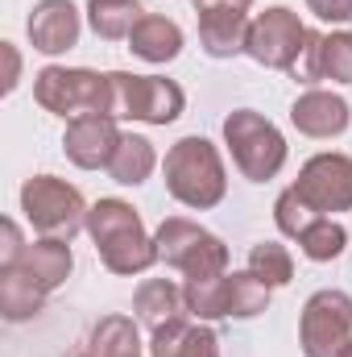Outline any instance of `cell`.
<instances>
[{"mask_svg":"<svg viewBox=\"0 0 352 357\" xmlns=\"http://www.w3.org/2000/svg\"><path fill=\"white\" fill-rule=\"evenodd\" d=\"M88 237L95 241V254L108 274L133 278L158 266V241L145 233L141 212L129 199H116V195L95 199L88 208Z\"/></svg>","mask_w":352,"mask_h":357,"instance_id":"cell-1","label":"cell"},{"mask_svg":"<svg viewBox=\"0 0 352 357\" xmlns=\"http://www.w3.org/2000/svg\"><path fill=\"white\" fill-rule=\"evenodd\" d=\"M162 183L170 191V199H178L191 212H207L216 204H224L228 195V171L220 158V146L191 133L178 137L162 158Z\"/></svg>","mask_w":352,"mask_h":357,"instance_id":"cell-2","label":"cell"},{"mask_svg":"<svg viewBox=\"0 0 352 357\" xmlns=\"http://www.w3.org/2000/svg\"><path fill=\"white\" fill-rule=\"evenodd\" d=\"M224 146L232 154V167L241 171V178L249 183H269V178L282 175L286 158H290V146L282 137V129L262 116L257 108H232L224 116Z\"/></svg>","mask_w":352,"mask_h":357,"instance_id":"cell-3","label":"cell"},{"mask_svg":"<svg viewBox=\"0 0 352 357\" xmlns=\"http://www.w3.org/2000/svg\"><path fill=\"white\" fill-rule=\"evenodd\" d=\"M33 100L63 116V121H75V116H112V71H91V67H42L33 75Z\"/></svg>","mask_w":352,"mask_h":357,"instance_id":"cell-4","label":"cell"},{"mask_svg":"<svg viewBox=\"0 0 352 357\" xmlns=\"http://www.w3.org/2000/svg\"><path fill=\"white\" fill-rule=\"evenodd\" d=\"M88 208L83 191L58 175H33L21 183V212L38 237L71 241L79 229H88Z\"/></svg>","mask_w":352,"mask_h":357,"instance_id":"cell-5","label":"cell"},{"mask_svg":"<svg viewBox=\"0 0 352 357\" xmlns=\"http://www.w3.org/2000/svg\"><path fill=\"white\" fill-rule=\"evenodd\" d=\"M154 241H158V262L178 270L182 278L228 274V245L211 229H203L186 216H166L154 229Z\"/></svg>","mask_w":352,"mask_h":357,"instance_id":"cell-6","label":"cell"},{"mask_svg":"<svg viewBox=\"0 0 352 357\" xmlns=\"http://www.w3.org/2000/svg\"><path fill=\"white\" fill-rule=\"evenodd\" d=\"M186 108V91L166 75L112 71V116L141 125H175Z\"/></svg>","mask_w":352,"mask_h":357,"instance_id":"cell-7","label":"cell"},{"mask_svg":"<svg viewBox=\"0 0 352 357\" xmlns=\"http://www.w3.org/2000/svg\"><path fill=\"white\" fill-rule=\"evenodd\" d=\"M352 341V295L340 287H323L303 303L298 345L303 357H344Z\"/></svg>","mask_w":352,"mask_h":357,"instance_id":"cell-8","label":"cell"},{"mask_svg":"<svg viewBox=\"0 0 352 357\" xmlns=\"http://www.w3.org/2000/svg\"><path fill=\"white\" fill-rule=\"evenodd\" d=\"M307 38H311V25H307L294 8H286V4H269L265 13L249 17L245 54H249L253 63L269 67V71H286V75H290V67L298 63Z\"/></svg>","mask_w":352,"mask_h":357,"instance_id":"cell-9","label":"cell"},{"mask_svg":"<svg viewBox=\"0 0 352 357\" xmlns=\"http://www.w3.org/2000/svg\"><path fill=\"white\" fill-rule=\"evenodd\" d=\"M298 191V199L315 212V216H336V212H352V158L340 150H323L311 154L298 178L290 183Z\"/></svg>","mask_w":352,"mask_h":357,"instance_id":"cell-10","label":"cell"},{"mask_svg":"<svg viewBox=\"0 0 352 357\" xmlns=\"http://www.w3.org/2000/svg\"><path fill=\"white\" fill-rule=\"evenodd\" d=\"M25 33H29V46L46 59H58L67 50L79 46V33H83V13L71 4V0H38L25 17Z\"/></svg>","mask_w":352,"mask_h":357,"instance_id":"cell-11","label":"cell"},{"mask_svg":"<svg viewBox=\"0 0 352 357\" xmlns=\"http://www.w3.org/2000/svg\"><path fill=\"white\" fill-rule=\"evenodd\" d=\"M120 121L116 116H99V112H88V116H75L67 121V133H63V154L79 167V171H108L116 146H120Z\"/></svg>","mask_w":352,"mask_h":357,"instance_id":"cell-12","label":"cell"},{"mask_svg":"<svg viewBox=\"0 0 352 357\" xmlns=\"http://www.w3.org/2000/svg\"><path fill=\"white\" fill-rule=\"evenodd\" d=\"M290 125H294L303 137L332 142V137L349 133V125H352L349 100H344V96H336V91L307 88L294 104H290Z\"/></svg>","mask_w":352,"mask_h":357,"instance_id":"cell-13","label":"cell"},{"mask_svg":"<svg viewBox=\"0 0 352 357\" xmlns=\"http://www.w3.org/2000/svg\"><path fill=\"white\" fill-rule=\"evenodd\" d=\"M150 357H220V337L203 320H170L150 333Z\"/></svg>","mask_w":352,"mask_h":357,"instance_id":"cell-14","label":"cell"},{"mask_svg":"<svg viewBox=\"0 0 352 357\" xmlns=\"http://www.w3.org/2000/svg\"><path fill=\"white\" fill-rule=\"evenodd\" d=\"M195 17H199V46H203L207 59L245 54L249 13H241V8H207V13H195Z\"/></svg>","mask_w":352,"mask_h":357,"instance_id":"cell-15","label":"cell"},{"mask_svg":"<svg viewBox=\"0 0 352 357\" xmlns=\"http://www.w3.org/2000/svg\"><path fill=\"white\" fill-rule=\"evenodd\" d=\"M17 266L25 270L46 295H54L67 278H71V270H75V254H71V241H58V237H38V241H29L25 245V254H21V262Z\"/></svg>","mask_w":352,"mask_h":357,"instance_id":"cell-16","label":"cell"},{"mask_svg":"<svg viewBox=\"0 0 352 357\" xmlns=\"http://www.w3.org/2000/svg\"><path fill=\"white\" fill-rule=\"evenodd\" d=\"M133 316L150 333H158L170 320H182L186 316L182 287H178L175 278H141V287L133 291Z\"/></svg>","mask_w":352,"mask_h":357,"instance_id":"cell-17","label":"cell"},{"mask_svg":"<svg viewBox=\"0 0 352 357\" xmlns=\"http://www.w3.org/2000/svg\"><path fill=\"white\" fill-rule=\"evenodd\" d=\"M129 50L141 63H154V67L175 63L178 54H182V29H178V21L162 17V13H145L133 25V33H129Z\"/></svg>","mask_w":352,"mask_h":357,"instance_id":"cell-18","label":"cell"},{"mask_svg":"<svg viewBox=\"0 0 352 357\" xmlns=\"http://www.w3.org/2000/svg\"><path fill=\"white\" fill-rule=\"evenodd\" d=\"M46 291L25 274L21 266H0V316L8 324H25L46 307Z\"/></svg>","mask_w":352,"mask_h":357,"instance_id":"cell-19","label":"cell"},{"mask_svg":"<svg viewBox=\"0 0 352 357\" xmlns=\"http://www.w3.org/2000/svg\"><path fill=\"white\" fill-rule=\"evenodd\" d=\"M158 171V150L150 137L141 133H120V146L108 162V178L120 183V187H141L145 178Z\"/></svg>","mask_w":352,"mask_h":357,"instance_id":"cell-20","label":"cell"},{"mask_svg":"<svg viewBox=\"0 0 352 357\" xmlns=\"http://www.w3.org/2000/svg\"><path fill=\"white\" fill-rule=\"evenodd\" d=\"M141 349H150V345H141V324H137V316L112 312V316H104V320L91 328V341H88L91 357H141Z\"/></svg>","mask_w":352,"mask_h":357,"instance_id":"cell-21","label":"cell"},{"mask_svg":"<svg viewBox=\"0 0 352 357\" xmlns=\"http://www.w3.org/2000/svg\"><path fill=\"white\" fill-rule=\"evenodd\" d=\"M88 25L95 38L104 42H129L133 25L145 17L141 0H88Z\"/></svg>","mask_w":352,"mask_h":357,"instance_id":"cell-22","label":"cell"},{"mask_svg":"<svg viewBox=\"0 0 352 357\" xmlns=\"http://www.w3.org/2000/svg\"><path fill=\"white\" fill-rule=\"evenodd\" d=\"M182 299L191 320H228V274H207V278H182Z\"/></svg>","mask_w":352,"mask_h":357,"instance_id":"cell-23","label":"cell"},{"mask_svg":"<svg viewBox=\"0 0 352 357\" xmlns=\"http://www.w3.org/2000/svg\"><path fill=\"white\" fill-rule=\"evenodd\" d=\"M269 287L253 270H228V316L232 320H253L269 307Z\"/></svg>","mask_w":352,"mask_h":357,"instance_id":"cell-24","label":"cell"},{"mask_svg":"<svg viewBox=\"0 0 352 357\" xmlns=\"http://www.w3.org/2000/svg\"><path fill=\"white\" fill-rule=\"evenodd\" d=\"M344 245H349V229H344L340 220H332V216H319V220L298 237V250H303V258H311V262H336V258L344 254Z\"/></svg>","mask_w":352,"mask_h":357,"instance_id":"cell-25","label":"cell"},{"mask_svg":"<svg viewBox=\"0 0 352 357\" xmlns=\"http://www.w3.org/2000/svg\"><path fill=\"white\" fill-rule=\"evenodd\" d=\"M245 270H253L269 291H278V287H286L294 278V258H290V250L282 241H257L249 250V266Z\"/></svg>","mask_w":352,"mask_h":357,"instance_id":"cell-26","label":"cell"},{"mask_svg":"<svg viewBox=\"0 0 352 357\" xmlns=\"http://www.w3.org/2000/svg\"><path fill=\"white\" fill-rule=\"evenodd\" d=\"M319 79L352 84V29H332L319 42Z\"/></svg>","mask_w":352,"mask_h":357,"instance_id":"cell-27","label":"cell"},{"mask_svg":"<svg viewBox=\"0 0 352 357\" xmlns=\"http://www.w3.org/2000/svg\"><path fill=\"white\" fill-rule=\"evenodd\" d=\"M315 220H319V216H315V212L298 199V191H294V187H286V191L273 199V225H278V233H282V237L298 241V237H303Z\"/></svg>","mask_w":352,"mask_h":357,"instance_id":"cell-28","label":"cell"},{"mask_svg":"<svg viewBox=\"0 0 352 357\" xmlns=\"http://www.w3.org/2000/svg\"><path fill=\"white\" fill-rule=\"evenodd\" d=\"M319 42H323V33L311 29V38H307V46H303L298 63L290 67V79H294V84H307V88L323 84V79H319Z\"/></svg>","mask_w":352,"mask_h":357,"instance_id":"cell-29","label":"cell"},{"mask_svg":"<svg viewBox=\"0 0 352 357\" xmlns=\"http://www.w3.org/2000/svg\"><path fill=\"white\" fill-rule=\"evenodd\" d=\"M25 237H21V225L13 220V216H4L0 220V266H17L21 262V254H25Z\"/></svg>","mask_w":352,"mask_h":357,"instance_id":"cell-30","label":"cell"},{"mask_svg":"<svg viewBox=\"0 0 352 357\" xmlns=\"http://www.w3.org/2000/svg\"><path fill=\"white\" fill-rule=\"evenodd\" d=\"M307 13H315L328 25H344L352 21V0H307Z\"/></svg>","mask_w":352,"mask_h":357,"instance_id":"cell-31","label":"cell"},{"mask_svg":"<svg viewBox=\"0 0 352 357\" xmlns=\"http://www.w3.org/2000/svg\"><path fill=\"white\" fill-rule=\"evenodd\" d=\"M0 50H4V63H8V75H4V96H13L17 84H21V54H17V46L13 42H0Z\"/></svg>","mask_w":352,"mask_h":357,"instance_id":"cell-32","label":"cell"},{"mask_svg":"<svg viewBox=\"0 0 352 357\" xmlns=\"http://www.w3.org/2000/svg\"><path fill=\"white\" fill-rule=\"evenodd\" d=\"M195 4V13H207V8H241V13H249L253 8V0H191Z\"/></svg>","mask_w":352,"mask_h":357,"instance_id":"cell-33","label":"cell"},{"mask_svg":"<svg viewBox=\"0 0 352 357\" xmlns=\"http://www.w3.org/2000/svg\"><path fill=\"white\" fill-rule=\"evenodd\" d=\"M344 357H352V341H349V349H344Z\"/></svg>","mask_w":352,"mask_h":357,"instance_id":"cell-34","label":"cell"},{"mask_svg":"<svg viewBox=\"0 0 352 357\" xmlns=\"http://www.w3.org/2000/svg\"><path fill=\"white\" fill-rule=\"evenodd\" d=\"M79 357H91V354H79Z\"/></svg>","mask_w":352,"mask_h":357,"instance_id":"cell-35","label":"cell"}]
</instances>
